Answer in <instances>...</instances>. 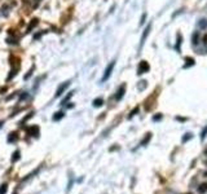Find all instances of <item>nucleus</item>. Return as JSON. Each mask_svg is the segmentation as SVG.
Returning <instances> with one entry per match:
<instances>
[{"mask_svg": "<svg viewBox=\"0 0 207 194\" xmlns=\"http://www.w3.org/2000/svg\"><path fill=\"white\" fill-rule=\"evenodd\" d=\"M149 70H150V66H149L148 61H145V60L140 61V64H139V68H137V74H139V75H141V74L148 73Z\"/></svg>", "mask_w": 207, "mask_h": 194, "instance_id": "nucleus-1", "label": "nucleus"}, {"mask_svg": "<svg viewBox=\"0 0 207 194\" xmlns=\"http://www.w3.org/2000/svg\"><path fill=\"white\" fill-rule=\"evenodd\" d=\"M114 66H115V62L113 61V62H110L109 65H107V68H106V70H105V74H104V76H102V82H105V80H107V79L110 78V75H111V73H113V69H114Z\"/></svg>", "mask_w": 207, "mask_h": 194, "instance_id": "nucleus-2", "label": "nucleus"}, {"mask_svg": "<svg viewBox=\"0 0 207 194\" xmlns=\"http://www.w3.org/2000/svg\"><path fill=\"white\" fill-rule=\"evenodd\" d=\"M69 85H70V82H65V83H62V84H60L58 88H57V91H56V97H60V96L65 92V89H66Z\"/></svg>", "mask_w": 207, "mask_h": 194, "instance_id": "nucleus-3", "label": "nucleus"}, {"mask_svg": "<svg viewBox=\"0 0 207 194\" xmlns=\"http://www.w3.org/2000/svg\"><path fill=\"white\" fill-rule=\"evenodd\" d=\"M124 93H126V84H122V85L119 87V89L117 91V95H115V100H117V101H119V100L124 96Z\"/></svg>", "mask_w": 207, "mask_h": 194, "instance_id": "nucleus-4", "label": "nucleus"}, {"mask_svg": "<svg viewBox=\"0 0 207 194\" xmlns=\"http://www.w3.org/2000/svg\"><path fill=\"white\" fill-rule=\"evenodd\" d=\"M27 133L30 136H35V137H38V136H39V127H36V126L30 127V128L27 129Z\"/></svg>", "mask_w": 207, "mask_h": 194, "instance_id": "nucleus-5", "label": "nucleus"}, {"mask_svg": "<svg viewBox=\"0 0 207 194\" xmlns=\"http://www.w3.org/2000/svg\"><path fill=\"white\" fill-rule=\"evenodd\" d=\"M150 28H151V23H149L148 26H146V28L144 30V34H143V36H141V47L144 45V42H145V39L148 38V35H149V31H150Z\"/></svg>", "mask_w": 207, "mask_h": 194, "instance_id": "nucleus-6", "label": "nucleus"}, {"mask_svg": "<svg viewBox=\"0 0 207 194\" xmlns=\"http://www.w3.org/2000/svg\"><path fill=\"white\" fill-rule=\"evenodd\" d=\"M185 62H186V64L184 65V68H189V66H193L194 65V58H192V57H186V58H185Z\"/></svg>", "mask_w": 207, "mask_h": 194, "instance_id": "nucleus-7", "label": "nucleus"}, {"mask_svg": "<svg viewBox=\"0 0 207 194\" xmlns=\"http://www.w3.org/2000/svg\"><path fill=\"white\" fill-rule=\"evenodd\" d=\"M150 138H151V133H150V132H148V133H146V136H145V137H144V140L141 141V144H140V145H143V146H145L146 144H148L149 141H150Z\"/></svg>", "mask_w": 207, "mask_h": 194, "instance_id": "nucleus-8", "label": "nucleus"}, {"mask_svg": "<svg viewBox=\"0 0 207 194\" xmlns=\"http://www.w3.org/2000/svg\"><path fill=\"white\" fill-rule=\"evenodd\" d=\"M36 25H38V18H34V20H31L30 25H29V27H27V32H30V31L33 30V27H35Z\"/></svg>", "mask_w": 207, "mask_h": 194, "instance_id": "nucleus-9", "label": "nucleus"}, {"mask_svg": "<svg viewBox=\"0 0 207 194\" xmlns=\"http://www.w3.org/2000/svg\"><path fill=\"white\" fill-rule=\"evenodd\" d=\"M198 191H199V194H203V193H206V191H207V183H203V184H201V185L198 186Z\"/></svg>", "mask_w": 207, "mask_h": 194, "instance_id": "nucleus-10", "label": "nucleus"}, {"mask_svg": "<svg viewBox=\"0 0 207 194\" xmlns=\"http://www.w3.org/2000/svg\"><path fill=\"white\" fill-rule=\"evenodd\" d=\"M102 104H104V100L102 99H96V100H93V106H95V107L102 106Z\"/></svg>", "mask_w": 207, "mask_h": 194, "instance_id": "nucleus-11", "label": "nucleus"}, {"mask_svg": "<svg viewBox=\"0 0 207 194\" xmlns=\"http://www.w3.org/2000/svg\"><path fill=\"white\" fill-rule=\"evenodd\" d=\"M64 115H65V113H62V111L56 113V114L53 115V121H60V119L64 118Z\"/></svg>", "mask_w": 207, "mask_h": 194, "instance_id": "nucleus-12", "label": "nucleus"}, {"mask_svg": "<svg viewBox=\"0 0 207 194\" xmlns=\"http://www.w3.org/2000/svg\"><path fill=\"white\" fill-rule=\"evenodd\" d=\"M17 138H18V136H17V133H16V132L9 133V137H8V141H9V142H12V141H16Z\"/></svg>", "mask_w": 207, "mask_h": 194, "instance_id": "nucleus-13", "label": "nucleus"}, {"mask_svg": "<svg viewBox=\"0 0 207 194\" xmlns=\"http://www.w3.org/2000/svg\"><path fill=\"white\" fill-rule=\"evenodd\" d=\"M139 110H140V107H139V106H136V107H135V109H133V110H132V111H131V113H129V115H128V118H129V119H131V118H132V117H135V115H136V114H137V113H139Z\"/></svg>", "mask_w": 207, "mask_h": 194, "instance_id": "nucleus-14", "label": "nucleus"}, {"mask_svg": "<svg viewBox=\"0 0 207 194\" xmlns=\"http://www.w3.org/2000/svg\"><path fill=\"white\" fill-rule=\"evenodd\" d=\"M18 159H20V152L16 150L14 154H13V157H12V162H16V160H18Z\"/></svg>", "mask_w": 207, "mask_h": 194, "instance_id": "nucleus-15", "label": "nucleus"}, {"mask_svg": "<svg viewBox=\"0 0 207 194\" xmlns=\"http://www.w3.org/2000/svg\"><path fill=\"white\" fill-rule=\"evenodd\" d=\"M180 44H181V34H177V43H176V51H180Z\"/></svg>", "mask_w": 207, "mask_h": 194, "instance_id": "nucleus-16", "label": "nucleus"}, {"mask_svg": "<svg viewBox=\"0 0 207 194\" xmlns=\"http://www.w3.org/2000/svg\"><path fill=\"white\" fill-rule=\"evenodd\" d=\"M73 93H74V92H70V93H69V95L66 96V97H65L64 100H62V105H65L67 101H69V100H70V97H71V96H73Z\"/></svg>", "mask_w": 207, "mask_h": 194, "instance_id": "nucleus-17", "label": "nucleus"}, {"mask_svg": "<svg viewBox=\"0 0 207 194\" xmlns=\"http://www.w3.org/2000/svg\"><path fill=\"white\" fill-rule=\"evenodd\" d=\"M7 193V185L4 184V185L0 186V194H5Z\"/></svg>", "mask_w": 207, "mask_h": 194, "instance_id": "nucleus-18", "label": "nucleus"}, {"mask_svg": "<svg viewBox=\"0 0 207 194\" xmlns=\"http://www.w3.org/2000/svg\"><path fill=\"white\" fill-rule=\"evenodd\" d=\"M199 26H201V27H203V28H206L207 27V22H206V20H201V22H199Z\"/></svg>", "mask_w": 207, "mask_h": 194, "instance_id": "nucleus-19", "label": "nucleus"}, {"mask_svg": "<svg viewBox=\"0 0 207 194\" xmlns=\"http://www.w3.org/2000/svg\"><path fill=\"white\" fill-rule=\"evenodd\" d=\"M206 136H207V126H206V128H204L203 131H202V133H201V138L203 140V138L206 137Z\"/></svg>", "mask_w": 207, "mask_h": 194, "instance_id": "nucleus-20", "label": "nucleus"}, {"mask_svg": "<svg viewBox=\"0 0 207 194\" xmlns=\"http://www.w3.org/2000/svg\"><path fill=\"white\" fill-rule=\"evenodd\" d=\"M201 40H202V43H203L204 45H207V32H206V34H203V36H202Z\"/></svg>", "mask_w": 207, "mask_h": 194, "instance_id": "nucleus-21", "label": "nucleus"}, {"mask_svg": "<svg viewBox=\"0 0 207 194\" xmlns=\"http://www.w3.org/2000/svg\"><path fill=\"white\" fill-rule=\"evenodd\" d=\"M189 138H192V135H190V133H186V135H185V137L182 138V142H186Z\"/></svg>", "mask_w": 207, "mask_h": 194, "instance_id": "nucleus-22", "label": "nucleus"}, {"mask_svg": "<svg viewBox=\"0 0 207 194\" xmlns=\"http://www.w3.org/2000/svg\"><path fill=\"white\" fill-rule=\"evenodd\" d=\"M193 43L194 44H198V32H196L193 36Z\"/></svg>", "mask_w": 207, "mask_h": 194, "instance_id": "nucleus-23", "label": "nucleus"}, {"mask_svg": "<svg viewBox=\"0 0 207 194\" xmlns=\"http://www.w3.org/2000/svg\"><path fill=\"white\" fill-rule=\"evenodd\" d=\"M153 119H154V121H159V119H162V114H158V115H155Z\"/></svg>", "mask_w": 207, "mask_h": 194, "instance_id": "nucleus-24", "label": "nucleus"}, {"mask_svg": "<svg viewBox=\"0 0 207 194\" xmlns=\"http://www.w3.org/2000/svg\"><path fill=\"white\" fill-rule=\"evenodd\" d=\"M176 119H177V121H180V122H185V121H186V118H181V117H177Z\"/></svg>", "mask_w": 207, "mask_h": 194, "instance_id": "nucleus-25", "label": "nucleus"}, {"mask_svg": "<svg viewBox=\"0 0 207 194\" xmlns=\"http://www.w3.org/2000/svg\"><path fill=\"white\" fill-rule=\"evenodd\" d=\"M203 176H206V177H207V171H204V172H203Z\"/></svg>", "mask_w": 207, "mask_h": 194, "instance_id": "nucleus-26", "label": "nucleus"}, {"mask_svg": "<svg viewBox=\"0 0 207 194\" xmlns=\"http://www.w3.org/2000/svg\"><path fill=\"white\" fill-rule=\"evenodd\" d=\"M1 126H3V122H0V127H1Z\"/></svg>", "mask_w": 207, "mask_h": 194, "instance_id": "nucleus-27", "label": "nucleus"}, {"mask_svg": "<svg viewBox=\"0 0 207 194\" xmlns=\"http://www.w3.org/2000/svg\"><path fill=\"white\" fill-rule=\"evenodd\" d=\"M206 164H207V160H206Z\"/></svg>", "mask_w": 207, "mask_h": 194, "instance_id": "nucleus-28", "label": "nucleus"}]
</instances>
